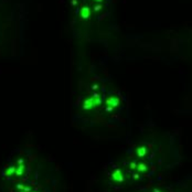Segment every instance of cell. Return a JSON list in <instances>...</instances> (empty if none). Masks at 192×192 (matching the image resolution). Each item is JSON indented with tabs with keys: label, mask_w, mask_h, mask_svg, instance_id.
Listing matches in <instances>:
<instances>
[{
	"label": "cell",
	"mask_w": 192,
	"mask_h": 192,
	"mask_svg": "<svg viewBox=\"0 0 192 192\" xmlns=\"http://www.w3.org/2000/svg\"><path fill=\"white\" fill-rule=\"evenodd\" d=\"M146 169H147V167H146V165H144V163H142V165L138 166V170L139 171H145Z\"/></svg>",
	"instance_id": "obj_5"
},
{
	"label": "cell",
	"mask_w": 192,
	"mask_h": 192,
	"mask_svg": "<svg viewBox=\"0 0 192 192\" xmlns=\"http://www.w3.org/2000/svg\"><path fill=\"white\" fill-rule=\"evenodd\" d=\"M81 15H82L83 18H87L90 16V9L88 8H83L82 11H81Z\"/></svg>",
	"instance_id": "obj_2"
},
{
	"label": "cell",
	"mask_w": 192,
	"mask_h": 192,
	"mask_svg": "<svg viewBox=\"0 0 192 192\" xmlns=\"http://www.w3.org/2000/svg\"><path fill=\"white\" fill-rule=\"evenodd\" d=\"M146 155V148L142 147V148L138 149V156L139 157H144Z\"/></svg>",
	"instance_id": "obj_3"
},
{
	"label": "cell",
	"mask_w": 192,
	"mask_h": 192,
	"mask_svg": "<svg viewBox=\"0 0 192 192\" xmlns=\"http://www.w3.org/2000/svg\"><path fill=\"white\" fill-rule=\"evenodd\" d=\"M23 170H24V166H19L18 169H17V174H18V176H21Z\"/></svg>",
	"instance_id": "obj_4"
},
{
	"label": "cell",
	"mask_w": 192,
	"mask_h": 192,
	"mask_svg": "<svg viewBox=\"0 0 192 192\" xmlns=\"http://www.w3.org/2000/svg\"><path fill=\"white\" fill-rule=\"evenodd\" d=\"M113 178H114V180H116L118 182H122L123 181V177H122V172L119 170H117L115 173L113 174Z\"/></svg>",
	"instance_id": "obj_1"
},
{
	"label": "cell",
	"mask_w": 192,
	"mask_h": 192,
	"mask_svg": "<svg viewBox=\"0 0 192 192\" xmlns=\"http://www.w3.org/2000/svg\"><path fill=\"white\" fill-rule=\"evenodd\" d=\"M155 192H161V191H159V190H157V189H156V190H155Z\"/></svg>",
	"instance_id": "obj_7"
},
{
	"label": "cell",
	"mask_w": 192,
	"mask_h": 192,
	"mask_svg": "<svg viewBox=\"0 0 192 192\" xmlns=\"http://www.w3.org/2000/svg\"><path fill=\"white\" fill-rule=\"evenodd\" d=\"M130 166H131V168H133V169H134V168H136V163H135V162H133V163H131V165H130Z\"/></svg>",
	"instance_id": "obj_6"
}]
</instances>
